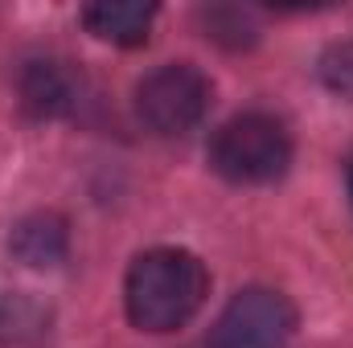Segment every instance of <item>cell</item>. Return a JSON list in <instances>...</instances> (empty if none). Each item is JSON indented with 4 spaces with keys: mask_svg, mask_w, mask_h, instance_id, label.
<instances>
[{
    "mask_svg": "<svg viewBox=\"0 0 353 348\" xmlns=\"http://www.w3.org/2000/svg\"><path fill=\"white\" fill-rule=\"evenodd\" d=\"M210 279L197 254L176 250V246H157L144 250L128 270V316L144 332H173L193 312L205 303Z\"/></svg>",
    "mask_w": 353,
    "mask_h": 348,
    "instance_id": "obj_1",
    "label": "cell"
},
{
    "mask_svg": "<svg viewBox=\"0 0 353 348\" xmlns=\"http://www.w3.org/2000/svg\"><path fill=\"white\" fill-rule=\"evenodd\" d=\"M210 164H214V173H222L234 184H267V180L283 176L292 164L288 127L263 111L234 115L230 123H222L214 131Z\"/></svg>",
    "mask_w": 353,
    "mask_h": 348,
    "instance_id": "obj_2",
    "label": "cell"
},
{
    "mask_svg": "<svg viewBox=\"0 0 353 348\" xmlns=\"http://www.w3.org/2000/svg\"><path fill=\"white\" fill-rule=\"evenodd\" d=\"M210 111V78L189 66L169 62L136 87V115L157 135H185Z\"/></svg>",
    "mask_w": 353,
    "mask_h": 348,
    "instance_id": "obj_3",
    "label": "cell"
},
{
    "mask_svg": "<svg viewBox=\"0 0 353 348\" xmlns=\"http://www.w3.org/2000/svg\"><path fill=\"white\" fill-rule=\"evenodd\" d=\"M296 332V312L279 291L247 287L239 291L218 324L210 328V348H288Z\"/></svg>",
    "mask_w": 353,
    "mask_h": 348,
    "instance_id": "obj_4",
    "label": "cell"
},
{
    "mask_svg": "<svg viewBox=\"0 0 353 348\" xmlns=\"http://www.w3.org/2000/svg\"><path fill=\"white\" fill-rule=\"evenodd\" d=\"M79 78L70 74L66 62H29L21 74V107L33 119H58L74 111Z\"/></svg>",
    "mask_w": 353,
    "mask_h": 348,
    "instance_id": "obj_5",
    "label": "cell"
},
{
    "mask_svg": "<svg viewBox=\"0 0 353 348\" xmlns=\"http://www.w3.org/2000/svg\"><path fill=\"white\" fill-rule=\"evenodd\" d=\"M152 17L157 8L140 0H99L83 8V25L99 41H111V45H140L152 29Z\"/></svg>",
    "mask_w": 353,
    "mask_h": 348,
    "instance_id": "obj_6",
    "label": "cell"
},
{
    "mask_svg": "<svg viewBox=\"0 0 353 348\" xmlns=\"http://www.w3.org/2000/svg\"><path fill=\"white\" fill-rule=\"evenodd\" d=\"M12 254L25 262V266H58L66 259V221L54 217V213H37V217H25L17 230H12Z\"/></svg>",
    "mask_w": 353,
    "mask_h": 348,
    "instance_id": "obj_7",
    "label": "cell"
},
{
    "mask_svg": "<svg viewBox=\"0 0 353 348\" xmlns=\"http://www.w3.org/2000/svg\"><path fill=\"white\" fill-rule=\"evenodd\" d=\"M205 29H210L214 41L234 45V50L255 41V21H251V12H243V8H210V12H205Z\"/></svg>",
    "mask_w": 353,
    "mask_h": 348,
    "instance_id": "obj_8",
    "label": "cell"
},
{
    "mask_svg": "<svg viewBox=\"0 0 353 348\" xmlns=\"http://www.w3.org/2000/svg\"><path fill=\"white\" fill-rule=\"evenodd\" d=\"M321 78H325V87L329 90H337V94L353 98V41L333 45V50L321 58Z\"/></svg>",
    "mask_w": 353,
    "mask_h": 348,
    "instance_id": "obj_9",
    "label": "cell"
},
{
    "mask_svg": "<svg viewBox=\"0 0 353 348\" xmlns=\"http://www.w3.org/2000/svg\"><path fill=\"white\" fill-rule=\"evenodd\" d=\"M350 197H353V164H350Z\"/></svg>",
    "mask_w": 353,
    "mask_h": 348,
    "instance_id": "obj_10",
    "label": "cell"
}]
</instances>
